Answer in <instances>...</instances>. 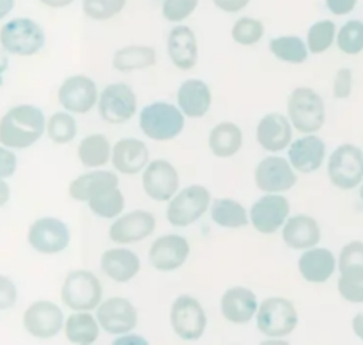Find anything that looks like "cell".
<instances>
[{
    "instance_id": "obj_35",
    "label": "cell",
    "mask_w": 363,
    "mask_h": 345,
    "mask_svg": "<svg viewBox=\"0 0 363 345\" xmlns=\"http://www.w3.org/2000/svg\"><path fill=\"white\" fill-rule=\"evenodd\" d=\"M89 208L99 218H116L124 211V195L119 186H106L87 200Z\"/></svg>"
},
{
    "instance_id": "obj_24",
    "label": "cell",
    "mask_w": 363,
    "mask_h": 345,
    "mask_svg": "<svg viewBox=\"0 0 363 345\" xmlns=\"http://www.w3.org/2000/svg\"><path fill=\"white\" fill-rule=\"evenodd\" d=\"M284 243L293 250H308L321 241V229L318 220L308 215L291 216L284 223Z\"/></svg>"
},
{
    "instance_id": "obj_20",
    "label": "cell",
    "mask_w": 363,
    "mask_h": 345,
    "mask_svg": "<svg viewBox=\"0 0 363 345\" xmlns=\"http://www.w3.org/2000/svg\"><path fill=\"white\" fill-rule=\"evenodd\" d=\"M220 310L225 321L233 324H247L257 315L259 305L254 290L247 287H233L225 290L220 301Z\"/></svg>"
},
{
    "instance_id": "obj_25",
    "label": "cell",
    "mask_w": 363,
    "mask_h": 345,
    "mask_svg": "<svg viewBox=\"0 0 363 345\" xmlns=\"http://www.w3.org/2000/svg\"><path fill=\"white\" fill-rule=\"evenodd\" d=\"M211 91L208 84L197 78H190L177 89V105L181 112L191 119H201L211 108Z\"/></svg>"
},
{
    "instance_id": "obj_7",
    "label": "cell",
    "mask_w": 363,
    "mask_h": 345,
    "mask_svg": "<svg viewBox=\"0 0 363 345\" xmlns=\"http://www.w3.org/2000/svg\"><path fill=\"white\" fill-rule=\"evenodd\" d=\"M209 204H211V193L208 188L199 184L186 186L170 198L167 220L174 227H188L206 215Z\"/></svg>"
},
{
    "instance_id": "obj_43",
    "label": "cell",
    "mask_w": 363,
    "mask_h": 345,
    "mask_svg": "<svg viewBox=\"0 0 363 345\" xmlns=\"http://www.w3.org/2000/svg\"><path fill=\"white\" fill-rule=\"evenodd\" d=\"M199 6V0H165L162 6L163 18L170 23H181L186 20Z\"/></svg>"
},
{
    "instance_id": "obj_19",
    "label": "cell",
    "mask_w": 363,
    "mask_h": 345,
    "mask_svg": "<svg viewBox=\"0 0 363 345\" xmlns=\"http://www.w3.org/2000/svg\"><path fill=\"white\" fill-rule=\"evenodd\" d=\"M156 229L155 215L147 211H131L121 216L108 229L110 239L117 244H131L144 241Z\"/></svg>"
},
{
    "instance_id": "obj_38",
    "label": "cell",
    "mask_w": 363,
    "mask_h": 345,
    "mask_svg": "<svg viewBox=\"0 0 363 345\" xmlns=\"http://www.w3.org/2000/svg\"><path fill=\"white\" fill-rule=\"evenodd\" d=\"M46 133L53 144H69L77 137V120L67 112L53 113L46 123Z\"/></svg>"
},
{
    "instance_id": "obj_36",
    "label": "cell",
    "mask_w": 363,
    "mask_h": 345,
    "mask_svg": "<svg viewBox=\"0 0 363 345\" xmlns=\"http://www.w3.org/2000/svg\"><path fill=\"white\" fill-rule=\"evenodd\" d=\"M269 50L277 59L291 64H303L308 57V48L298 35H282L269 43Z\"/></svg>"
},
{
    "instance_id": "obj_40",
    "label": "cell",
    "mask_w": 363,
    "mask_h": 345,
    "mask_svg": "<svg viewBox=\"0 0 363 345\" xmlns=\"http://www.w3.org/2000/svg\"><path fill=\"white\" fill-rule=\"evenodd\" d=\"M339 293L350 303H363V268H351L340 271Z\"/></svg>"
},
{
    "instance_id": "obj_6",
    "label": "cell",
    "mask_w": 363,
    "mask_h": 345,
    "mask_svg": "<svg viewBox=\"0 0 363 345\" xmlns=\"http://www.w3.org/2000/svg\"><path fill=\"white\" fill-rule=\"evenodd\" d=\"M298 326V310L286 298H268L259 305L257 328L268 339H284Z\"/></svg>"
},
{
    "instance_id": "obj_16",
    "label": "cell",
    "mask_w": 363,
    "mask_h": 345,
    "mask_svg": "<svg viewBox=\"0 0 363 345\" xmlns=\"http://www.w3.org/2000/svg\"><path fill=\"white\" fill-rule=\"evenodd\" d=\"M23 326L34 339H53L64 326L62 310L52 301H35L25 310Z\"/></svg>"
},
{
    "instance_id": "obj_47",
    "label": "cell",
    "mask_w": 363,
    "mask_h": 345,
    "mask_svg": "<svg viewBox=\"0 0 363 345\" xmlns=\"http://www.w3.org/2000/svg\"><path fill=\"white\" fill-rule=\"evenodd\" d=\"M16 172V156L6 147H0V179L11 177Z\"/></svg>"
},
{
    "instance_id": "obj_27",
    "label": "cell",
    "mask_w": 363,
    "mask_h": 345,
    "mask_svg": "<svg viewBox=\"0 0 363 345\" xmlns=\"http://www.w3.org/2000/svg\"><path fill=\"white\" fill-rule=\"evenodd\" d=\"M301 276L311 283H325L337 269L335 255L328 248H308L298 262Z\"/></svg>"
},
{
    "instance_id": "obj_21",
    "label": "cell",
    "mask_w": 363,
    "mask_h": 345,
    "mask_svg": "<svg viewBox=\"0 0 363 345\" xmlns=\"http://www.w3.org/2000/svg\"><path fill=\"white\" fill-rule=\"evenodd\" d=\"M325 142L319 137H315L314 133L305 135V137L291 142L289 145V162L293 169H296L298 172L311 174L321 169L323 162H325Z\"/></svg>"
},
{
    "instance_id": "obj_50",
    "label": "cell",
    "mask_w": 363,
    "mask_h": 345,
    "mask_svg": "<svg viewBox=\"0 0 363 345\" xmlns=\"http://www.w3.org/2000/svg\"><path fill=\"white\" fill-rule=\"evenodd\" d=\"M351 326H353L354 335H357L360 340H363V314L354 315L353 322H351Z\"/></svg>"
},
{
    "instance_id": "obj_45",
    "label": "cell",
    "mask_w": 363,
    "mask_h": 345,
    "mask_svg": "<svg viewBox=\"0 0 363 345\" xmlns=\"http://www.w3.org/2000/svg\"><path fill=\"white\" fill-rule=\"evenodd\" d=\"M353 91V73L347 67L337 71L335 80H333V96L337 99H347Z\"/></svg>"
},
{
    "instance_id": "obj_8",
    "label": "cell",
    "mask_w": 363,
    "mask_h": 345,
    "mask_svg": "<svg viewBox=\"0 0 363 345\" xmlns=\"http://www.w3.org/2000/svg\"><path fill=\"white\" fill-rule=\"evenodd\" d=\"M328 177L333 186L353 190L363 181V152L353 144H342L332 152L328 162Z\"/></svg>"
},
{
    "instance_id": "obj_17",
    "label": "cell",
    "mask_w": 363,
    "mask_h": 345,
    "mask_svg": "<svg viewBox=\"0 0 363 345\" xmlns=\"http://www.w3.org/2000/svg\"><path fill=\"white\" fill-rule=\"evenodd\" d=\"M96 84L85 74H74L64 80L59 89V103L73 113H87L98 103Z\"/></svg>"
},
{
    "instance_id": "obj_3",
    "label": "cell",
    "mask_w": 363,
    "mask_h": 345,
    "mask_svg": "<svg viewBox=\"0 0 363 345\" xmlns=\"http://www.w3.org/2000/svg\"><path fill=\"white\" fill-rule=\"evenodd\" d=\"M184 113L179 106L156 101L144 106L140 112V130L151 140L167 142L176 138L184 128Z\"/></svg>"
},
{
    "instance_id": "obj_32",
    "label": "cell",
    "mask_w": 363,
    "mask_h": 345,
    "mask_svg": "<svg viewBox=\"0 0 363 345\" xmlns=\"http://www.w3.org/2000/svg\"><path fill=\"white\" fill-rule=\"evenodd\" d=\"M64 332L71 344L91 345L99 336V322L89 312H74L64 324Z\"/></svg>"
},
{
    "instance_id": "obj_48",
    "label": "cell",
    "mask_w": 363,
    "mask_h": 345,
    "mask_svg": "<svg viewBox=\"0 0 363 345\" xmlns=\"http://www.w3.org/2000/svg\"><path fill=\"white\" fill-rule=\"evenodd\" d=\"M357 4L358 0H326V7H328L333 14H337V16H344V14L353 13Z\"/></svg>"
},
{
    "instance_id": "obj_18",
    "label": "cell",
    "mask_w": 363,
    "mask_h": 345,
    "mask_svg": "<svg viewBox=\"0 0 363 345\" xmlns=\"http://www.w3.org/2000/svg\"><path fill=\"white\" fill-rule=\"evenodd\" d=\"M188 255H190V244L177 234L158 237L149 248V262L152 268L163 273L179 269L186 262Z\"/></svg>"
},
{
    "instance_id": "obj_44",
    "label": "cell",
    "mask_w": 363,
    "mask_h": 345,
    "mask_svg": "<svg viewBox=\"0 0 363 345\" xmlns=\"http://www.w3.org/2000/svg\"><path fill=\"white\" fill-rule=\"evenodd\" d=\"M351 268H363V243L362 241H353L347 243L340 250L339 257V271Z\"/></svg>"
},
{
    "instance_id": "obj_49",
    "label": "cell",
    "mask_w": 363,
    "mask_h": 345,
    "mask_svg": "<svg viewBox=\"0 0 363 345\" xmlns=\"http://www.w3.org/2000/svg\"><path fill=\"white\" fill-rule=\"evenodd\" d=\"M213 4L225 13H240L250 4V0H213Z\"/></svg>"
},
{
    "instance_id": "obj_2",
    "label": "cell",
    "mask_w": 363,
    "mask_h": 345,
    "mask_svg": "<svg viewBox=\"0 0 363 345\" xmlns=\"http://www.w3.org/2000/svg\"><path fill=\"white\" fill-rule=\"evenodd\" d=\"M289 120L300 133H318L326 123V108L321 96L308 87H298L287 99Z\"/></svg>"
},
{
    "instance_id": "obj_4",
    "label": "cell",
    "mask_w": 363,
    "mask_h": 345,
    "mask_svg": "<svg viewBox=\"0 0 363 345\" xmlns=\"http://www.w3.org/2000/svg\"><path fill=\"white\" fill-rule=\"evenodd\" d=\"M103 287L98 276L85 269L71 271L66 276L60 289L62 303L69 310L74 312H91L101 305Z\"/></svg>"
},
{
    "instance_id": "obj_12",
    "label": "cell",
    "mask_w": 363,
    "mask_h": 345,
    "mask_svg": "<svg viewBox=\"0 0 363 345\" xmlns=\"http://www.w3.org/2000/svg\"><path fill=\"white\" fill-rule=\"evenodd\" d=\"M142 186L149 198L167 202L179 190V174L167 159H155L149 163L142 176Z\"/></svg>"
},
{
    "instance_id": "obj_30",
    "label": "cell",
    "mask_w": 363,
    "mask_h": 345,
    "mask_svg": "<svg viewBox=\"0 0 363 345\" xmlns=\"http://www.w3.org/2000/svg\"><path fill=\"white\" fill-rule=\"evenodd\" d=\"M106 186H119V179L113 172L108 170H92L77 177L69 184V197L77 202H87L96 191Z\"/></svg>"
},
{
    "instance_id": "obj_13",
    "label": "cell",
    "mask_w": 363,
    "mask_h": 345,
    "mask_svg": "<svg viewBox=\"0 0 363 345\" xmlns=\"http://www.w3.org/2000/svg\"><path fill=\"white\" fill-rule=\"evenodd\" d=\"M291 205L279 193H266L250 209V222L261 234H275L289 218Z\"/></svg>"
},
{
    "instance_id": "obj_39",
    "label": "cell",
    "mask_w": 363,
    "mask_h": 345,
    "mask_svg": "<svg viewBox=\"0 0 363 345\" xmlns=\"http://www.w3.org/2000/svg\"><path fill=\"white\" fill-rule=\"evenodd\" d=\"M340 52L346 55H358L363 52V21L350 20L340 27L335 39Z\"/></svg>"
},
{
    "instance_id": "obj_55",
    "label": "cell",
    "mask_w": 363,
    "mask_h": 345,
    "mask_svg": "<svg viewBox=\"0 0 363 345\" xmlns=\"http://www.w3.org/2000/svg\"><path fill=\"white\" fill-rule=\"evenodd\" d=\"M360 197H362V200H363V184L360 186Z\"/></svg>"
},
{
    "instance_id": "obj_14",
    "label": "cell",
    "mask_w": 363,
    "mask_h": 345,
    "mask_svg": "<svg viewBox=\"0 0 363 345\" xmlns=\"http://www.w3.org/2000/svg\"><path fill=\"white\" fill-rule=\"evenodd\" d=\"M293 165L280 156H268L255 169V184L264 193H282L296 184Z\"/></svg>"
},
{
    "instance_id": "obj_33",
    "label": "cell",
    "mask_w": 363,
    "mask_h": 345,
    "mask_svg": "<svg viewBox=\"0 0 363 345\" xmlns=\"http://www.w3.org/2000/svg\"><path fill=\"white\" fill-rule=\"evenodd\" d=\"M112 147L105 135H89L78 145V159L87 169H101L110 162Z\"/></svg>"
},
{
    "instance_id": "obj_26",
    "label": "cell",
    "mask_w": 363,
    "mask_h": 345,
    "mask_svg": "<svg viewBox=\"0 0 363 345\" xmlns=\"http://www.w3.org/2000/svg\"><path fill=\"white\" fill-rule=\"evenodd\" d=\"M112 163L121 174L135 176L149 165V149L137 138H123L112 149Z\"/></svg>"
},
{
    "instance_id": "obj_52",
    "label": "cell",
    "mask_w": 363,
    "mask_h": 345,
    "mask_svg": "<svg viewBox=\"0 0 363 345\" xmlns=\"http://www.w3.org/2000/svg\"><path fill=\"white\" fill-rule=\"evenodd\" d=\"M41 4H45V6L48 7H53V9H59V7H67L69 4H73L74 0H39Z\"/></svg>"
},
{
    "instance_id": "obj_5",
    "label": "cell",
    "mask_w": 363,
    "mask_h": 345,
    "mask_svg": "<svg viewBox=\"0 0 363 345\" xmlns=\"http://www.w3.org/2000/svg\"><path fill=\"white\" fill-rule=\"evenodd\" d=\"M0 45L13 55H34L45 46V30L30 18H14L0 28Z\"/></svg>"
},
{
    "instance_id": "obj_37",
    "label": "cell",
    "mask_w": 363,
    "mask_h": 345,
    "mask_svg": "<svg viewBox=\"0 0 363 345\" xmlns=\"http://www.w3.org/2000/svg\"><path fill=\"white\" fill-rule=\"evenodd\" d=\"M337 39V27L332 20H321L312 25L307 32L308 52L319 55L325 53Z\"/></svg>"
},
{
    "instance_id": "obj_42",
    "label": "cell",
    "mask_w": 363,
    "mask_h": 345,
    "mask_svg": "<svg viewBox=\"0 0 363 345\" xmlns=\"http://www.w3.org/2000/svg\"><path fill=\"white\" fill-rule=\"evenodd\" d=\"M126 6V0H84L82 9L84 14L91 20L105 21L117 16Z\"/></svg>"
},
{
    "instance_id": "obj_10",
    "label": "cell",
    "mask_w": 363,
    "mask_h": 345,
    "mask_svg": "<svg viewBox=\"0 0 363 345\" xmlns=\"http://www.w3.org/2000/svg\"><path fill=\"white\" fill-rule=\"evenodd\" d=\"M99 115L110 124L130 120L137 113V96L126 84H112L103 89L99 96Z\"/></svg>"
},
{
    "instance_id": "obj_15",
    "label": "cell",
    "mask_w": 363,
    "mask_h": 345,
    "mask_svg": "<svg viewBox=\"0 0 363 345\" xmlns=\"http://www.w3.org/2000/svg\"><path fill=\"white\" fill-rule=\"evenodd\" d=\"M98 322L110 335H128L138 324L137 308L124 298H110L98 307Z\"/></svg>"
},
{
    "instance_id": "obj_22",
    "label": "cell",
    "mask_w": 363,
    "mask_h": 345,
    "mask_svg": "<svg viewBox=\"0 0 363 345\" xmlns=\"http://www.w3.org/2000/svg\"><path fill=\"white\" fill-rule=\"evenodd\" d=\"M257 142L269 152H280L293 142V124L282 113H268L257 126Z\"/></svg>"
},
{
    "instance_id": "obj_46",
    "label": "cell",
    "mask_w": 363,
    "mask_h": 345,
    "mask_svg": "<svg viewBox=\"0 0 363 345\" xmlns=\"http://www.w3.org/2000/svg\"><path fill=\"white\" fill-rule=\"evenodd\" d=\"M16 296V285H14L7 276H0V310L14 307Z\"/></svg>"
},
{
    "instance_id": "obj_34",
    "label": "cell",
    "mask_w": 363,
    "mask_h": 345,
    "mask_svg": "<svg viewBox=\"0 0 363 345\" xmlns=\"http://www.w3.org/2000/svg\"><path fill=\"white\" fill-rule=\"evenodd\" d=\"M211 218L216 225L225 229H241L248 225L247 209L233 198H216L211 205Z\"/></svg>"
},
{
    "instance_id": "obj_51",
    "label": "cell",
    "mask_w": 363,
    "mask_h": 345,
    "mask_svg": "<svg viewBox=\"0 0 363 345\" xmlns=\"http://www.w3.org/2000/svg\"><path fill=\"white\" fill-rule=\"evenodd\" d=\"M9 195H11L9 184L4 183V181L0 179V208H2L4 204H7V200H9Z\"/></svg>"
},
{
    "instance_id": "obj_11",
    "label": "cell",
    "mask_w": 363,
    "mask_h": 345,
    "mask_svg": "<svg viewBox=\"0 0 363 345\" xmlns=\"http://www.w3.org/2000/svg\"><path fill=\"white\" fill-rule=\"evenodd\" d=\"M71 232L62 220L41 218L35 220L28 229V243L35 251L45 255L60 254L69 247Z\"/></svg>"
},
{
    "instance_id": "obj_23",
    "label": "cell",
    "mask_w": 363,
    "mask_h": 345,
    "mask_svg": "<svg viewBox=\"0 0 363 345\" xmlns=\"http://www.w3.org/2000/svg\"><path fill=\"white\" fill-rule=\"evenodd\" d=\"M167 52L177 69H194L199 60V45L194 30L184 25L174 27L169 34V41H167Z\"/></svg>"
},
{
    "instance_id": "obj_54",
    "label": "cell",
    "mask_w": 363,
    "mask_h": 345,
    "mask_svg": "<svg viewBox=\"0 0 363 345\" xmlns=\"http://www.w3.org/2000/svg\"><path fill=\"white\" fill-rule=\"evenodd\" d=\"M116 344H147L145 342L144 339H142V336H137V335H128V336H124V339H121V340H117Z\"/></svg>"
},
{
    "instance_id": "obj_28",
    "label": "cell",
    "mask_w": 363,
    "mask_h": 345,
    "mask_svg": "<svg viewBox=\"0 0 363 345\" xmlns=\"http://www.w3.org/2000/svg\"><path fill=\"white\" fill-rule=\"evenodd\" d=\"M101 269L117 283H126L140 271V259L126 248H112L101 255Z\"/></svg>"
},
{
    "instance_id": "obj_31",
    "label": "cell",
    "mask_w": 363,
    "mask_h": 345,
    "mask_svg": "<svg viewBox=\"0 0 363 345\" xmlns=\"http://www.w3.org/2000/svg\"><path fill=\"white\" fill-rule=\"evenodd\" d=\"M113 67L121 73H131V71H142L156 64L155 48L145 45H130L117 50L112 60Z\"/></svg>"
},
{
    "instance_id": "obj_9",
    "label": "cell",
    "mask_w": 363,
    "mask_h": 345,
    "mask_svg": "<svg viewBox=\"0 0 363 345\" xmlns=\"http://www.w3.org/2000/svg\"><path fill=\"white\" fill-rule=\"evenodd\" d=\"M170 324H172L174 333L179 339L186 340V342H195V340L202 339V335H204L208 317H206L202 305L195 298L184 294V296H179L172 303Z\"/></svg>"
},
{
    "instance_id": "obj_29",
    "label": "cell",
    "mask_w": 363,
    "mask_h": 345,
    "mask_svg": "<svg viewBox=\"0 0 363 345\" xmlns=\"http://www.w3.org/2000/svg\"><path fill=\"white\" fill-rule=\"evenodd\" d=\"M243 147V133L234 123H220L209 133V149L216 158H230Z\"/></svg>"
},
{
    "instance_id": "obj_41",
    "label": "cell",
    "mask_w": 363,
    "mask_h": 345,
    "mask_svg": "<svg viewBox=\"0 0 363 345\" xmlns=\"http://www.w3.org/2000/svg\"><path fill=\"white\" fill-rule=\"evenodd\" d=\"M230 34H233V39L238 45L252 46L262 39V35H264V25L257 18L243 16L234 23Z\"/></svg>"
},
{
    "instance_id": "obj_1",
    "label": "cell",
    "mask_w": 363,
    "mask_h": 345,
    "mask_svg": "<svg viewBox=\"0 0 363 345\" xmlns=\"http://www.w3.org/2000/svg\"><path fill=\"white\" fill-rule=\"evenodd\" d=\"M45 130V115L38 106H14L0 119V144L11 149L30 147L41 138Z\"/></svg>"
},
{
    "instance_id": "obj_53",
    "label": "cell",
    "mask_w": 363,
    "mask_h": 345,
    "mask_svg": "<svg viewBox=\"0 0 363 345\" xmlns=\"http://www.w3.org/2000/svg\"><path fill=\"white\" fill-rule=\"evenodd\" d=\"M13 7H14V0H0V20L6 18L7 14L13 11Z\"/></svg>"
}]
</instances>
